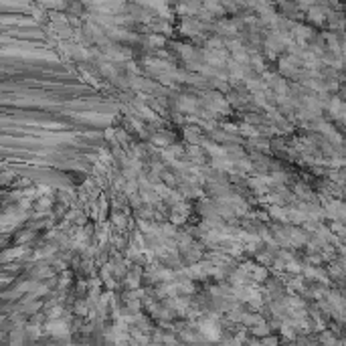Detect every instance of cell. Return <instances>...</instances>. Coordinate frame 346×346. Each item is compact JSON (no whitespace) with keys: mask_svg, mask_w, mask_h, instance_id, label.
I'll use <instances>...</instances> for the list:
<instances>
[{"mask_svg":"<svg viewBox=\"0 0 346 346\" xmlns=\"http://www.w3.org/2000/svg\"><path fill=\"white\" fill-rule=\"evenodd\" d=\"M328 111L332 113V118L344 122V118H346V103L340 97H332L330 103H328Z\"/></svg>","mask_w":346,"mask_h":346,"instance_id":"1","label":"cell"},{"mask_svg":"<svg viewBox=\"0 0 346 346\" xmlns=\"http://www.w3.org/2000/svg\"><path fill=\"white\" fill-rule=\"evenodd\" d=\"M308 17H310L312 21H316V23H324V19H326V11H324L322 7H316Z\"/></svg>","mask_w":346,"mask_h":346,"instance_id":"2","label":"cell"}]
</instances>
